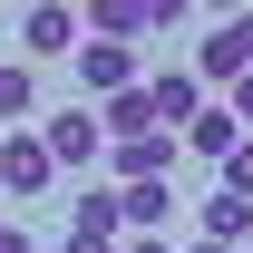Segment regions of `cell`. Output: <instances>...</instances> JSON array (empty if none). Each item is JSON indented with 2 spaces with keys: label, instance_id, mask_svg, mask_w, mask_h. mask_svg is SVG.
Instances as JSON below:
<instances>
[{
  "label": "cell",
  "instance_id": "obj_11",
  "mask_svg": "<svg viewBox=\"0 0 253 253\" xmlns=\"http://www.w3.org/2000/svg\"><path fill=\"white\" fill-rule=\"evenodd\" d=\"M234 146H244V117H234V107H205V117L185 126V156H214V166H224Z\"/></svg>",
  "mask_w": 253,
  "mask_h": 253
},
{
  "label": "cell",
  "instance_id": "obj_5",
  "mask_svg": "<svg viewBox=\"0 0 253 253\" xmlns=\"http://www.w3.org/2000/svg\"><path fill=\"white\" fill-rule=\"evenodd\" d=\"M185 156V136H126V146H107V166H117V185H166V166Z\"/></svg>",
  "mask_w": 253,
  "mask_h": 253
},
{
  "label": "cell",
  "instance_id": "obj_15",
  "mask_svg": "<svg viewBox=\"0 0 253 253\" xmlns=\"http://www.w3.org/2000/svg\"><path fill=\"white\" fill-rule=\"evenodd\" d=\"M0 253H39V244H30V224H0Z\"/></svg>",
  "mask_w": 253,
  "mask_h": 253
},
{
  "label": "cell",
  "instance_id": "obj_17",
  "mask_svg": "<svg viewBox=\"0 0 253 253\" xmlns=\"http://www.w3.org/2000/svg\"><path fill=\"white\" fill-rule=\"evenodd\" d=\"M234 117H244V126H253V78H244V88H234Z\"/></svg>",
  "mask_w": 253,
  "mask_h": 253
},
{
  "label": "cell",
  "instance_id": "obj_3",
  "mask_svg": "<svg viewBox=\"0 0 253 253\" xmlns=\"http://www.w3.org/2000/svg\"><path fill=\"white\" fill-rule=\"evenodd\" d=\"M195 78H224V88H244V78H253V10H234V20L195 49Z\"/></svg>",
  "mask_w": 253,
  "mask_h": 253
},
{
  "label": "cell",
  "instance_id": "obj_1",
  "mask_svg": "<svg viewBox=\"0 0 253 253\" xmlns=\"http://www.w3.org/2000/svg\"><path fill=\"white\" fill-rule=\"evenodd\" d=\"M78 39H88V20L78 10H59V0H39V10H20V59H78Z\"/></svg>",
  "mask_w": 253,
  "mask_h": 253
},
{
  "label": "cell",
  "instance_id": "obj_18",
  "mask_svg": "<svg viewBox=\"0 0 253 253\" xmlns=\"http://www.w3.org/2000/svg\"><path fill=\"white\" fill-rule=\"evenodd\" d=\"M185 253H224V244H205V234H195V244H185Z\"/></svg>",
  "mask_w": 253,
  "mask_h": 253
},
{
  "label": "cell",
  "instance_id": "obj_8",
  "mask_svg": "<svg viewBox=\"0 0 253 253\" xmlns=\"http://www.w3.org/2000/svg\"><path fill=\"white\" fill-rule=\"evenodd\" d=\"M78 78H88V88H107V97H126L136 88V49H117V39H78Z\"/></svg>",
  "mask_w": 253,
  "mask_h": 253
},
{
  "label": "cell",
  "instance_id": "obj_10",
  "mask_svg": "<svg viewBox=\"0 0 253 253\" xmlns=\"http://www.w3.org/2000/svg\"><path fill=\"white\" fill-rule=\"evenodd\" d=\"M97 136H107V146H126V136H156V97H146V88L107 97V117H97Z\"/></svg>",
  "mask_w": 253,
  "mask_h": 253
},
{
  "label": "cell",
  "instance_id": "obj_4",
  "mask_svg": "<svg viewBox=\"0 0 253 253\" xmlns=\"http://www.w3.org/2000/svg\"><path fill=\"white\" fill-rule=\"evenodd\" d=\"M59 253H126L117 244V185H88L78 205H68V244Z\"/></svg>",
  "mask_w": 253,
  "mask_h": 253
},
{
  "label": "cell",
  "instance_id": "obj_7",
  "mask_svg": "<svg viewBox=\"0 0 253 253\" xmlns=\"http://www.w3.org/2000/svg\"><path fill=\"white\" fill-rule=\"evenodd\" d=\"M39 146H49V166H88L107 136H97V117H88V107H59V117H39Z\"/></svg>",
  "mask_w": 253,
  "mask_h": 253
},
{
  "label": "cell",
  "instance_id": "obj_12",
  "mask_svg": "<svg viewBox=\"0 0 253 253\" xmlns=\"http://www.w3.org/2000/svg\"><path fill=\"white\" fill-rule=\"evenodd\" d=\"M30 117H39V68L0 59V126H30Z\"/></svg>",
  "mask_w": 253,
  "mask_h": 253
},
{
  "label": "cell",
  "instance_id": "obj_14",
  "mask_svg": "<svg viewBox=\"0 0 253 253\" xmlns=\"http://www.w3.org/2000/svg\"><path fill=\"white\" fill-rule=\"evenodd\" d=\"M224 195H244V205H253V136L234 146V156H224Z\"/></svg>",
  "mask_w": 253,
  "mask_h": 253
},
{
  "label": "cell",
  "instance_id": "obj_6",
  "mask_svg": "<svg viewBox=\"0 0 253 253\" xmlns=\"http://www.w3.org/2000/svg\"><path fill=\"white\" fill-rule=\"evenodd\" d=\"M146 97H156V126H166V136H185V126L205 117V78H195V68H156Z\"/></svg>",
  "mask_w": 253,
  "mask_h": 253
},
{
  "label": "cell",
  "instance_id": "obj_2",
  "mask_svg": "<svg viewBox=\"0 0 253 253\" xmlns=\"http://www.w3.org/2000/svg\"><path fill=\"white\" fill-rule=\"evenodd\" d=\"M49 175H59V166H49V146H39V126H10V136H0V195L30 205V195H49Z\"/></svg>",
  "mask_w": 253,
  "mask_h": 253
},
{
  "label": "cell",
  "instance_id": "obj_16",
  "mask_svg": "<svg viewBox=\"0 0 253 253\" xmlns=\"http://www.w3.org/2000/svg\"><path fill=\"white\" fill-rule=\"evenodd\" d=\"M126 253H175V244H166V234H136V244H126Z\"/></svg>",
  "mask_w": 253,
  "mask_h": 253
},
{
  "label": "cell",
  "instance_id": "obj_9",
  "mask_svg": "<svg viewBox=\"0 0 253 253\" xmlns=\"http://www.w3.org/2000/svg\"><path fill=\"white\" fill-rule=\"evenodd\" d=\"M195 234H205V244H224V253H244V234H253V205L214 185L205 205H195Z\"/></svg>",
  "mask_w": 253,
  "mask_h": 253
},
{
  "label": "cell",
  "instance_id": "obj_13",
  "mask_svg": "<svg viewBox=\"0 0 253 253\" xmlns=\"http://www.w3.org/2000/svg\"><path fill=\"white\" fill-rule=\"evenodd\" d=\"M117 224H136V234L175 224V185H117Z\"/></svg>",
  "mask_w": 253,
  "mask_h": 253
}]
</instances>
